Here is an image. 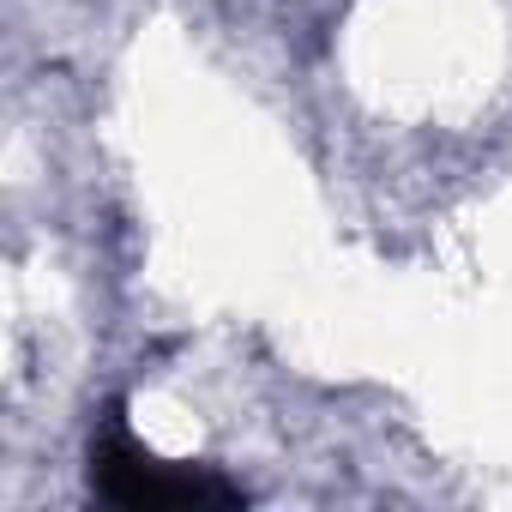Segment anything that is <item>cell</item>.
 <instances>
[{
    "instance_id": "6da1fadb",
    "label": "cell",
    "mask_w": 512,
    "mask_h": 512,
    "mask_svg": "<svg viewBox=\"0 0 512 512\" xmlns=\"http://www.w3.org/2000/svg\"><path fill=\"white\" fill-rule=\"evenodd\" d=\"M91 482L103 500L133 506V512H175V506H235L241 488L223 482L217 470H193V464H163L151 458L121 422H109L91 446Z\"/></svg>"
}]
</instances>
